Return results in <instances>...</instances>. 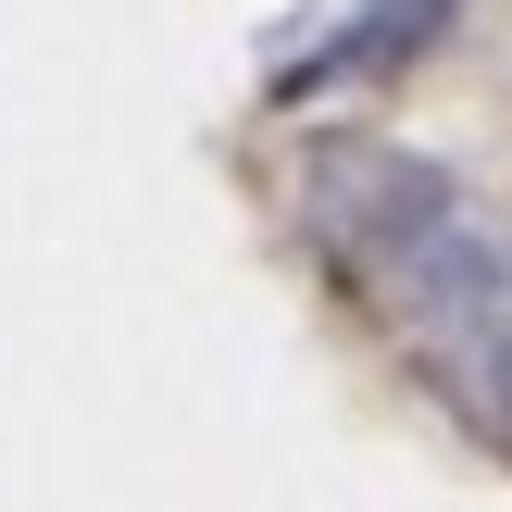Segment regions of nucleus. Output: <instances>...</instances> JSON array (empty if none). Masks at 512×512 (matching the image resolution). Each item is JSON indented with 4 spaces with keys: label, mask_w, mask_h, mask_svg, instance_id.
<instances>
[{
    "label": "nucleus",
    "mask_w": 512,
    "mask_h": 512,
    "mask_svg": "<svg viewBox=\"0 0 512 512\" xmlns=\"http://www.w3.org/2000/svg\"><path fill=\"white\" fill-rule=\"evenodd\" d=\"M288 188L350 313L488 450H512V225L400 138H313Z\"/></svg>",
    "instance_id": "f257e3e1"
},
{
    "label": "nucleus",
    "mask_w": 512,
    "mask_h": 512,
    "mask_svg": "<svg viewBox=\"0 0 512 512\" xmlns=\"http://www.w3.org/2000/svg\"><path fill=\"white\" fill-rule=\"evenodd\" d=\"M438 13H450V0H338V25H325L313 50H288V63H275V100H313V88H338V75L413 63V50L438 38Z\"/></svg>",
    "instance_id": "f03ea898"
}]
</instances>
